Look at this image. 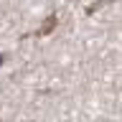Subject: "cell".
Wrapping results in <instances>:
<instances>
[{
	"label": "cell",
	"mask_w": 122,
	"mask_h": 122,
	"mask_svg": "<svg viewBox=\"0 0 122 122\" xmlns=\"http://www.w3.org/2000/svg\"><path fill=\"white\" fill-rule=\"evenodd\" d=\"M56 25H59V18H56V15H48V18H46V23L41 25V28H36L33 33H25L23 38H30V36H33V38H43V36H48Z\"/></svg>",
	"instance_id": "6da1fadb"
},
{
	"label": "cell",
	"mask_w": 122,
	"mask_h": 122,
	"mask_svg": "<svg viewBox=\"0 0 122 122\" xmlns=\"http://www.w3.org/2000/svg\"><path fill=\"white\" fill-rule=\"evenodd\" d=\"M3 61H5V56H3V53H0V66H3Z\"/></svg>",
	"instance_id": "7a4b0ae2"
}]
</instances>
